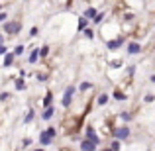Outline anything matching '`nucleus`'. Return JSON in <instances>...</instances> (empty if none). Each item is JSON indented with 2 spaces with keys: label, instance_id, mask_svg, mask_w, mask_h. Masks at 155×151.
<instances>
[{
  "label": "nucleus",
  "instance_id": "f257e3e1",
  "mask_svg": "<svg viewBox=\"0 0 155 151\" xmlns=\"http://www.w3.org/2000/svg\"><path fill=\"white\" fill-rule=\"evenodd\" d=\"M53 137H55V128H47L45 132L41 133L39 141H41V145H49L51 141H53Z\"/></svg>",
  "mask_w": 155,
  "mask_h": 151
},
{
  "label": "nucleus",
  "instance_id": "f03ea898",
  "mask_svg": "<svg viewBox=\"0 0 155 151\" xmlns=\"http://www.w3.org/2000/svg\"><path fill=\"white\" fill-rule=\"evenodd\" d=\"M73 94H75V87H67V90H65V94H63V100H61V104H63L65 108H67V106H71Z\"/></svg>",
  "mask_w": 155,
  "mask_h": 151
},
{
  "label": "nucleus",
  "instance_id": "7ed1b4c3",
  "mask_svg": "<svg viewBox=\"0 0 155 151\" xmlns=\"http://www.w3.org/2000/svg\"><path fill=\"white\" fill-rule=\"evenodd\" d=\"M20 30H22V26H20L18 22H6V24H4V31H6V34L14 35V34H18Z\"/></svg>",
  "mask_w": 155,
  "mask_h": 151
},
{
  "label": "nucleus",
  "instance_id": "20e7f679",
  "mask_svg": "<svg viewBox=\"0 0 155 151\" xmlns=\"http://www.w3.org/2000/svg\"><path fill=\"white\" fill-rule=\"evenodd\" d=\"M94 149H96V143H94V141H91V140L81 141V151H94Z\"/></svg>",
  "mask_w": 155,
  "mask_h": 151
},
{
  "label": "nucleus",
  "instance_id": "39448f33",
  "mask_svg": "<svg viewBox=\"0 0 155 151\" xmlns=\"http://www.w3.org/2000/svg\"><path fill=\"white\" fill-rule=\"evenodd\" d=\"M130 136V130L128 128H120V130H114V137H118V140H126V137Z\"/></svg>",
  "mask_w": 155,
  "mask_h": 151
},
{
  "label": "nucleus",
  "instance_id": "423d86ee",
  "mask_svg": "<svg viewBox=\"0 0 155 151\" xmlns=\"http://www.w3.org/2000/svg\"><path fill=\"white\" fill-rule=\"evenodd\" d=\"M87 140H91V141H94V143H96V145H98V143H100V137H98V136H96V133H94V130H92V128H91V126H88V128H87Z\"/></svg>",
  "mask_w": 155,
  "mask_h": 151
},
{
  "label": "nucleus",
  "instance_id": "0eeeda50",
  "mask_svg": "<svg viewBox=\"0 0 155 151\" xmlns=\"http://www.w3.org/2000/svg\"><path fill=\"white\" fill-rule=\"evenodd\" d=\"M122 43H124V39H112V41L106 43V47L108 49H118V47H122Z\"/></svg>",
  "mask_w": 155,
  "mask_h": 151
},
{
  "label": "nucleus",
  "instance_id": "6e6552de",
  "mask_svg": "<svg viewBox=\"0 0 155 151\" xmlns=\"http://www.w3.org/2000/svg\"><path fill=\"white\" fill-rule=\"evenodd\" d=\"M140 49H141L140 43H136V41H132V43L128 45V53H130V55H136V53H140Z\"/></svg>",
  "mask_w": 155,
  "mask_h": 151
},
{
  "label": "nucleus",
  "instance_id": "1a4fd4ad",
  "mask_svg": "<svg viewBox=\"0 0 155 151\" xmlns=\"http://www.w3.org/2000/svg\"><path fill=\"white\" fill-rule=\"evenodd\" d=\"M96 14H98L96 8H87V10H84V18H87V20H94Z\"/></svg>",
  "mask_w": 155,
  "mask_h": 151
},
{
  "label": "nucleus",
  "instance_id": "9d476101",
  "mask_svg": "<svg viewBox=\"0 0 155 151\" xmlns=\"http://www.w3.org/2000/svg\"><path fill=\"white\" fill-rule=\"evenodd\" d=\"M14 53H6V57H4V67H10L12 63H14Z\"/></svg>",
  "mask_w": 155,
  "mask_h": 151
},
{
  "label": "nucleus",
  "instance_id": "9b49d317",
  "mask_svg": "<svg viewBox=\"0 0 155 151\" xmlns=\"http://www.w3.org/2000/svg\"><path fill=\"white\" fill-rule=\"evenodd\" d=\"M38 59H39V49H34L30 53V59H28V61H30V63H35Z\"/></svg>",
  "mask_w": 155,
  "mask_h": 151
},
{
  "label": "nucleus",
  "instance_id": "f8f14e48",
  "mask_svg": "<svg viewBox=\"0 0 155 151\" xmlns=\"http://www.w3.org/2000/svg\"><path fill=\"white\" fill-rule=\"evenodd\" d=\"M53 112H55V110H53V106H47L45 112H43V120H49V118L53 116Z\"/></svg>",
  "mask_w": 155,
  "mask_h": 151
},
{
  "label": "nucleus",
  "instance_id": "ddd939ff",
  "mask_svg": "<svg viewBox=\"0 0 155 151\" xmlns=\"http://www.w3.org/2000/svg\"><path fill=\"white\" fill-rule=\"evenodd\" d=\"M87 24H88V20L83 16V18L79 20V31H84V30H87Z\"/></svg>",
  "mask_w": 155,
  "mask_h": 151
},
{
  "label": "nucleus",
  "instance_id": "4468645a",
  "mask_svg": "<svg viewBox=\"0 0 155 151\" xmlns=\"http://www.w3.org/2000/svg\"><path fill=\"white\" fill-rule=\"evenodd\" d=\"M51 100H53V94H51V92H47L45 98H43V106H45V108H47V106H51Z\"/></svg>",
  "mask_w": 155,
  "mask_h": 151
},
{
  "label": "nucleus",
  "instance_id": "2eb2a0df",
  "mask_svg": "<svg viewBox=\"0 0 155 151\" xmlns=\"http://www.w3.org/2000/svg\"><path fill=\"white\" fill-rule=\"evenodd\" d=\"M98 104L100 106H106V104H108V94H100L98 96Z\"/></svg>",
  "mask_w": 155,
  "mask_h": 151
},
{
  "label": "nucleus",
  "instance_id": "dca6fc26",
  "mask_svg": "<svg viewBox=\"0 0 155 151\" xmlns=\"http://www.w3.org/2000/svg\"><path fill=\"white\" fill-rule=\"evenodd\" d=\"M91 88H92V84L91 83H83V84H81V87H79V90H91Z\"/></svg>",
  "mask_w": 155,
  "mask_h": 151
},
{
  "label": "nucleus",
  "instance_id": "f3484780",
  "mask_svg": "<svg viewBox=\"0 0 155 151\" xmlns=\"http://www.w3.org/2000/svg\"><path fill=\"white\" fill-rule=\"evenodd\" d=\"M114 98H116V100H126V94L120 92V90H116V92H114Z\"/></svg>",
  "mask_w": 155,
  "mask_h": 151
},
{
  "label": "nucleus",
  "instance_id": "a211bd4d",
  "mask_svg": "<svg viewBox=\"0 0 155 151\" xmlns=\"http://www.w3.org/2000/svg\"><path fill=\"white\" fill-rule=\"evenodd\" d=\"M16 88H18V90H24V88H26V84H24V80H22V79L16 80Z\"/></svg>",
  "mask_w": 155,
  "mask_h": 151
},
{
  "label": "nucleus",
  "instance_id": "6ab92c4d",
  "mask_svg": "<svg viewBox=\"0 0 155 151\" xmlns=\"http://www.w3.org/2000/svg\"><path fill=\"white\" fill-rule=\"evenodd\" d=\"M47 53H49V47H41V49H39V57H45Z\"/></svg>",
  "mask_w": 155,
  "mask_h": 151
},
{
  "label": "nucleus",
  "instance_id": "aec40b11",
  "mask_svg": "<svg viewBox=\"0 0 155 151\" xmlns=\"http://www.w3.org/2000/svg\"><path fill=\"white\" fill-rule=\"evenodd\" d=\"M84 35H87L88 39H92V38H94V31H92V30H84Z\"/></svg>",
  "mask_w": 155,
  "mask_h": 151
},
{
  "label": "nucleus",
  "instance_id": "412c9836",
  "mask_svg": "<svg viewBox=\"0 0 155 151\" xmlns=\"http://www.w3.org/2000/svg\"><path fill=\"white\" fill-rule=\"evenodd\" d=\"M34 120V110H30V112L26 114V122H31Z\"/></svg>",
  "mask_w": 155,
  "mask_h": 151
},
{
  "label": "nucleus",
  "instance_id": "4be33fe9",
  "mask_svg": "<svg viewBox=\"0 0 155 151\" xmlns=\"http://www.w3.org/2000/svg\"><path fill=\"white\" fill-rule=\"evenodd\" d=\"M22 53H24V47H22V45H18V47L14 49V55H22Z\"/></svg>",
  "mask_w": 155,
  "mask_h": 151
},
{
  "label": "nucleus",
  "instance_id": "5701e85b",
  "mask_svg": "<svg viewBox=\"0 0 155 151\" xmlns=\"http://www.w3.org/2000/svg\"><path fill=\"white\" fill-rule=\"evenodd\" d=\"M112 151H120V143L118 141H112Z\"/></svg>",
  "mask_w": 155,
  "mask_h": 151
},
{
  "label": "nucleus",
  "instance_id": "b1692460",
  "mask_svg": "<svg viewBox=\"0 0 155 151\" xmlns=\"http://www.w3.org/2000/svg\"><path fill=\"white\" fill-rule=\"evenodd\" d=\"M8 98H10V94H8V92H2V94H0V100H8Z\"/></svg>",
  "mask_w": 155,
  "mask_h": 151
},
{
  "label": "nucleus",
  "instance_id": "393cba45",
  "mask_svg": "<svg viewBox=\"0 0 155 151\" xmlns=\"http://www.w3.org/2000/svg\"><path fill=\"white\" fill-rule=\"evenodd\" d=\"M153 100H155L153 94H147V96H145V102H153Z\"/></svg>",
  "mask_w": 155,
  "mask_h": 151
},
{
  "label": "nucleus",
  "instance_id": "a878e982",
  "mask_svg": "<svg viewBox=\"0 0 155 151\" xmlns=\"http://www.w3.org/2000/svg\"><path fill=\"white\" fill-rule=\"evenodd\" d=\"M0 22H6V12H0Z\"/></svg>",
  "mask_w": 155,
  "mask_h": 151
},
{
  "label": "nucleus",
  "instance_id": "bb28decb",
  "mask_svg": "<svg viewBox=\"0 0 155 151\" xmlns=\"http://www.w3.org/2000/svg\"><path fill=\"white\" fill-rule=\"evenodd\" d=\"M2 53H6V47H4L2 43H0V55H2Z\"/></svg>",
  "mask_w": 155,
  "mask_h": 151
},
{
  "label": "nucleus",
  "instance_id": "cd10ccee",
  "mask_svg": "<svg viewBox=\"0 0 155 151\" xmlns=\"http://www.w3.org/2000/svg\"><path fill=\"white\" fill-rule=\"evenodd\" d=\"M4 41V38H2V34H0V43H2Z\"/></svg>",
  "mask_w": 155,
  "mask_h": 151
},
{
  "label": "nucleus",
  "instance_id": "c85d7f7f",
  "mask_svg": "<svg viewBox=\"0 0 155 151\" xmlns=\"http://www.w3.org/2000/svg\"><path fill=\"white\" fill-rule=\"evenodd\" d=\"M35 151H43V149H35Z\"/></svg>",
  "mask_w": 155,
  "mask_h": 151
},
{
  "label": "nucleus",
  "instance_id": "c756f323",
  "mask_svg": "<svg viewBox=\"0 0 155 151\" xmlns=\"http://www.w3.org/2000/svg\"><path fill=\"white\" fill-rule=\"evenodd\" d=\"M0 8H2V4H0Z\"/></svg>",
  "mask_w": 155,
  "mask_h": 151
}]
</instances>
